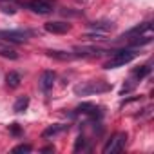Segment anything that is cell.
Masks as SVG:
<instances>
[{
  "mask_svg": "<svg viewBox=\"0 0 154 154\" xmlns=\"http://www.w3.org/2000/svg\"><path fill=\"white\" fill-rule=\"evenodd\" d=\"M111 91V85L105 82H85L74 87V94L76 96H89V94H100V93H107Z\"/></svg>",
  "mask_w": 154,
  "mask_h": 154,
  "instance_id": "6da1fadb",
  "label": "cell"
},
{
  "mask_svg": "<svg viewBox=\"0 0 154 154\" xmlns=\"http://www.w3.org/2000/svg\"><path fill=\"white\" fill-rule=\"evenodd\" d=\"M136 58V53L132 51V49H123V51H118V53H114L112 56H111V60L109 62H105V69H116V67H122V65H125V63H129V62H132Z\"/></svg>",
  "mask_w": 154,
  "mask_h": 154,
  "instance_id": "7a4b0ae2",
  "label": "cell"
},
{
  "mask_svg": "<svg viewBox=\"0 0 154 154\" xmlns=\"http://www.w3.org/2000/svg\"><path fill=\"white\" fill-rule=\"evenodd\" d=\"M125 143H127V134H125V132H116V134L105 143V147H103V154L120 152V150H123Z\"/></svg>",
  "mask_w": 154,
  "mask_h": 154,
  "instance_id": "3957f363",
  "label": "cell"
},
{
  "mask_svg": "<svg viewBox=\"0 0 154 154\" xmlns=\"http://www.w3.org/2000/svg\"><path fill=\"white\" fill-rule=\"evenodd\" d=\"M31 35H33V31H0V40L24 44V42H27V38Z\"/></svg>",
  "mask_w": 154,
  "mask_h": 154,
  "instance_id": "277c9868",
  "label": "cell"
},
{
  "mask_svg": "<svg viewBox=\"0 0 154 154\" xmlns=\"http://www.w3.org/2000/svg\"><path fill=\"white\" fill-rule=\"evenodd\" d=\"M27 8L33 11V13H38V15H49L51 13V4L45 2V0H29L27 2Z\"/></svg>",
  "mask_w": 154,
  "mask_h": 154,
  "instance_id": "5b68a950",
  "label": "cell"
},
{
  "mask_svg": "<svg viewBox=\"0 0 154 154\" xmlns=\"http://www.w3.org/2000/svg\"><path fill=\"white\" fill-rule=\"evenodd\" d=\"M69 29H71V24H67V22H47L45 24V31L47 33H54V35L67 33Z\"/></svg>",
  "mask_w": 154,
  "mask_h": 154,
  "instance_id": "8992f818",
  "label": "cell"
},
{
  "mask_svg": "<svg viewBox=\"0 0 154 154\" xmlns=\"http://www.w3.org/2000/svg\"><path fill=\"white\" fill-rule=\"evenodd\" d=\"M54 72L53 71H44L42 72V76H40V89L44 91V93H47L51 87H53V84H54Z\"/></svg>",
  "mask_w": 154,
  "mask_h": 154,
  "instance_id": "52a82bcc",
  "label": "cell"
},
{
  "mask_svg": "<svg viewBox=\"0 0 154 154\" xmlns=\"http://www.w3.org/2000/svg\"><path fill=\"white\" fill-rule=\"evenodd\" d=\"M0 56L9 58V60H17V58H18V53H17L13 47H9L4 40H0Z\"/></svg>",
  "mask_w": 154,
  "mask_h": 154,
  "instance_id": "ba28073f",
  "label": "cell"
},
{
  "mask_svg": "<svg viewBox=\"0 0 154 154\" xmlns=\"http://www.w3.org/2000/svg\"><path fill=\"white\" fill-rule=\"evenodd\" d=\"M67 129V125H62V123H54V125H49L44 132H42V136L44 138H53V136H56V134H60L62 131H65Z\"/></svg>",
  "mask_w": 154,
  "mask_h": 154,
  "instance_id": "9c48e42d",
  "label": "cell"
},
{
  "mask_svg": "<svg viewBox=\"0 0 154 154\" xmlns=\"http://www.w3.org/2000/svg\"><path fill=\"white\" fill-rule=\"evenodd\" d=\"M20 82H22L20 74L15 72V71H11V72L6 76V84H8V87H11V89H17V87L20 85Z\"/></svg>",
  "mask_w": 154,
  "mask_h": 154,
  "instance_id": "30bf717a",
  "label": "cell"
},
{
  "mask_svg": "<svg viewBox=\"0 0 154 154\" xmlns=\"http://www.w3.org/2000/svg\"><path fill=\"white\" fill-rule=\"evenodd\" d=\"M149 72H150V67H149V65H141V67H138V69L132 72V78H131V80L136 84V82H140L141 78H145Z\"/></svg>",
  "mask_w": 154,
  "mask_h": 154,
  "instance_id": "8fae6325",
  "label": "cell"
},
{
  "mask_svg": "<svg viewBox=\"0 0 154 154\" xmlns=\"http://www.w3.org/2000/svg\"><path fill=\"white\" fill-rule=\"evenodd\" d=\"M27 107H29V98H27V96H20V98L15 102L13 111H15V112H24Z\"/></svg>",
  "mask_w": 154,
  "mask_h": 154,
  "instance_id": "7c38bea8",
  "label": "cell"
},
{
  "mask_svg": "<svg viewBox=\"0 0 154 154\" xmlns=\"http://www.w3.org/2000/svg\"><path fill=\"white\" fill-rule=\"evenodd\" d=\"M76 111L82 112V114H91V116H96L98 107H96L94 103H82V105H78V109H76Z\"/></svg>",
  "mask_w": 154,
  "mask_h": 154,
  "instance_id": "4fadbf2b",
  "label": "cell"
},
{
  "mask_svg": "<svg viewBox=\"0 0 154 154\" xmlns=\"http://www.w3.org/2000/svg\"><path fill=\"white\" fill-rule=\"evenodd\" d=\"M91 27L94 31H98V33H107V31H111L114 27V24L112 22H94V24H91Z\"/></svg>",
  "mask_w": 154,
  "mask_h": 154,
  "instance_id": "5bb4252c",
  "label": "cell"
},
{
  "mask_svg": "<svg viewBox=\"0 0 154 154\" xmlns=\"http://www.w3.org/2000/svg\"><path fill=\"white\" fill-rule=\"evenodd\" d=\"M47 54L53 56V58H58V60H71V58H74V53H65V51H49Z\"/></svg>",
  "mask_w": 154,
  "mask_h": 154,
  "instance_id": "9a60e30c",
  "label": "cell"
},
{
  "mask_svg": "<svg viewBox=\"0 0 154 154\" xmlns=\"http://www.w3.org/2000/svg\"><path fill=\"white\" fill-rule=\"evenodd\" d=\"M87 149V138L85 136H80L74 143V152H80V150H85Z\"/></svg>",
  "mask_w": 154,
  "mask_h": 154,
  "instance_id": "2e32d148",
  "label": "cell"
},
{
  "mask_svg": "<svg viewBox=\"0 0 154 154\" xmlns=\"http://www.w3.org/2000/svg\"><path fill=\"white\" fill-rule=\"evenodd\" d=\"M13 152H31V145H17L15 149H13Z\"/></svg>",
  "mask_w": 154,
  "mask_h": 154,
  "instance_id": "e0dca14e",
  "label": "cell"
},
{
  "mask_svg": "<svg viewBox=\"0 0 154 154\" xmlns=\"http://www.w3.org/2000/svg\"><path fill=\"white\" fill-rule=\"evenodd\" d=\"M9 129H11V132H13L15 136H18V134H20V127H18L17 123H13V125H9Z\"/></svg>",
  "mask_w": 154,
  "mask_h": 154,
  "instance_id": "ac0fdd59",
  "label": "cell"
},
{
  "mask_svg": "<svg viewBox=\"0 0 154 154\" xmlns=\"http://www.w3.org/2000/svg\"><path fill=\"white\" fill-rule=\"evenodd\" d=\"M54 150V147H45V149H42V152H53Z\"/></svg>",
  "mask_w": 154,
  "mask_h": 154,
  "instance_id": "d6986e66",
  "label": "cell"
}]
</instances>
